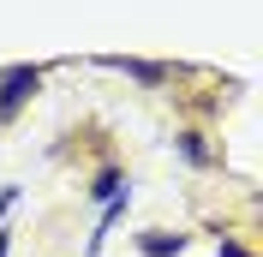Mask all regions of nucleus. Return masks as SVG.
Masks as SVG:
<instances>
[{
  "label": "nucleus",
  "instance_id": "423d86ee",
  "mask_svg": "<svg viewBox=\"0 0 263 257\" xmlns=\"http://www.w3.org/2000/svg\"><path fill=\"white\" fill-rule=\"evenodd\" d=\"M6 251H12V233H6V227H0V257H6Z\"/></svg>",
  "mask_w": 263,
  "mask_h": 257
},
{
  "label": "nucleus",
  "instance_id": "f257e3e1",
  "mask_svg": "<svg viewBox=\"0 0 263 257\" xmlns=\"http://www.w3.org/2000/svg\"><path fill=\"white\" fill-rule=\"evenodd\" d=\"M36 78H42V72H36V66H12V72H6V78H0V114H12L18 102L30 96V90H36Z\"/></svg>",
  "mask_w": 263,
  "mask_h": 257
},
{
  "label": "nucleus",
  "instance_id": "20e7f679",
  "mask_svg": "<svg viewBox=\"0 0 263 257\" xmlns=\"http://www.w3.org/2000/svg\"><path fill=\"white\" fill-rule=\"evenodd\" d=\"M221 257H251L246 245H233V240H221Z\"/></svg>",
  "mask_w": 263,
  "mask_h": 257
},
{
  "label": "nucleus",
  "instance_id": "7ed1b4c3",
  "mask_svg": "<svg viewBox=\"0 0 263 257\" xmlns=\"http://www.w3.org/2000/svg\"><path fill=\"white\" fill-rule=\"evenodd\" d=\"M114 66H126L132 78H144V84H162L167 78V66H149V60H114Z\"/></svg>",
  "mask_w": 263,
  "mask_h": 257
},
{
  "label": "nucleus",
  "instance_id": "f03ea898",
  "mask_svg": "<svg viewBox=\"0 0 263 257\" xmlns=\"http://www.w3.org/2000/svg\"><path fill=\"white\" fill-rule=\"evenodd\" d=\"M138 251L144 257H180L185 251V233H138Z\"/></svg>",
  "mask_w": 263,
  "mask_h": 257
},
{
  "label": "nucleus",
  "instance_id": "39448f33",
  "mask_svg": "<svg viewBox=\"0 0 263 257\" xmlns=\"http://www.w3.org/2000/svg\"><path fill=\"white\" fill-rule=\"evenodd\" d=\"M12 197H18V186H6V192H0V215H6V209H12Z\"/></svg>",
  "mask_w": 263,
  "mask_h": 257
}]
</instances>
